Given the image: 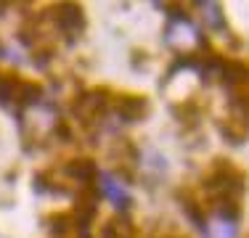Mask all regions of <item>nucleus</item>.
I'll use <instances>...</instances> for the list:
<instances>
[{"instance_id":"f257e3e1","label":"nucleus","mask_w":249,"mask_h":238,"mask_svg":"<svg viewBox=\"0 0 249 238\" xmlns=\"http://www.w3.org/2000/svg\"><path fill=\"white\" fill-rule=\"evenodd\" d=\"M53 21H56V27L61 29L64 34H69V37H77V34L85 29V16H82V8L80 5H72V3H61L53 8Z\"/></svg>"},{"instance_id":"f03ea898","label":"nucleus","mask_w":249,"mask_h":238,"mask_svg":"<svg viewBox=\"0 0 249 238\" xmlns=\"http://www.w3.org/2000/svg\"><path fill=\"white\" fill-rule=\"evenodd\" d=\"M106 95H109L106 90H88V93L74 103V114L82 119V124H90L93 119L101 117V114L106 111V106H109Z\"/></svg>"},{"instance_id":"7ed1b4c3","label":"nucleus","mask_w":249,"mask_h":238,"mask_svg":"<svg viewBox=\"0 0 249 238\" xmlns=\"http://www.w3.org/2000/svg\"><path fill=\"white\" fill-rule=\"evenodd\" d=\"M149 111V101L141 98V95H124V98L117 101V114H120V119H124V122H138L141 117Z\"/></svg>"},{"instance_id":"20e7f679","label":"nucleus","mask_w":249,"mask_h":238,"mask_svg":"<svg viewBox=\"0 0 249 238\" xmlns=\"http://www.w3.org/2000/svg\"><path fill=\"white\" fill-rule=\"evenodd\" d=\"M69 177H74V180H80L82 186H93V183L98 180V167L96 162H90V159H77L67 167Z\"/></svg>"},{"instance_id":"39448f33","label":"nucleus","mask_w":249,"mask_h":238,"mask_svg":"<svg viewBox=\"0 0 249 238\" xmlns=\"http://www.w3.org/2000/svg\"><path fill=\"white\" fill-rule=\"evenodd\" d=\"M201 233H207L210 238H236V220H228V217H220V214H217L215 222L204 225Z\"/></svg>"},{"instance_id":"423d86ee","label":"nucleus","mask_w":249,"mask_h":238,"mask_svg":"<svg viewBox=\"0 0 249 238\" xmlns=\"http://www.w3.org/2000/svg\"><path fill=\"white\" fill-rule=\"evenodd\" d=\"M101 183H104V186H101V193L109 196V199L114 201L117 206H127V204H130V196L124 193L122 186H117L111 175H101Z\"/></svg>"},{"instance_id":"0eeeda50","label":"nucleus","mask_w":249,"mask_h":238,"mask_svg":"<svg viewBox=\"0 0 249 238\" xmlns=\"http://www.w3.org/2000/svg\"><path fill=\"white\" fill-rule=\"evenodd\" d=\"M51 225H53V233L56 236H67L69 230L74 228V220H72V214H53L51 217Z\"/></svg>"}]
</instances>
